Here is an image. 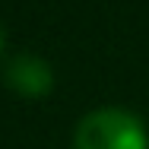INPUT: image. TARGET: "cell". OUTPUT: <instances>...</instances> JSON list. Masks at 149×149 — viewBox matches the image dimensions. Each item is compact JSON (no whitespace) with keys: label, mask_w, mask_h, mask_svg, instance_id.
Here are the masks:
<instances>
[{"label":"cell","mask_w":149,"mask_h":149,"mask_svg":"<svg viewBox=\"0 0 149 149\" xmlns=\"http://www.w3.org/2000/svg\"><path fill=\"white\" fill-rule=\"evenodd\" d=\"M76 149H149L146 127L133 111L124 108H98L76 124L73 133Z\"/></svg>","instance_id":"1"},{"label":"cell","mask_w":149,"mask_h":149,"mask_svg":"<svg viewBox=\"0 0 149 149\" xmlns=\"http://www.w3.org/2000/svg\"><path fill=\"white\" fill-rule=\"evenodd\" d=\"M6 86L22 98H45L54 89L51 63L38 54H19L6 67Z\"/></svg>","instance_id":"2"},{"label":"cell","mask_w":149,"mask_h":149,"mask_svg":"<svg viewBox=\"0 0 149 149\" xmlns=\"http://www.w3.org/2000/svg\"><path fill=\"white\" fill-rule=\"evenodd\" d=\"M3 45H6V38H3V29H0V54H3Z\"/></svg>","instance_id":"3"}]
</instances>
